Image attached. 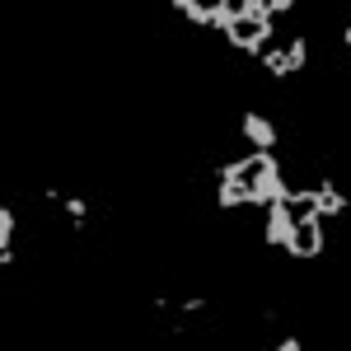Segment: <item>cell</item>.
Here are the masks:
<instances>
[{
    "mask_svg": "<svg viewBox=\"0 0 351 351\" xmlns=\"http://www.w3.org/2000/svg\"><path fill=\"white\" fill-rule=\"evenodd\" d=\"M173 10L183 14V19H192V24H202V28H216V0H173Z\"/></svg>",
    "mask_w": 351,
    "mask_h": 351,
    "instance_id": "cell-3",
    "label": "cell"
},
{
    "mask_svg": "<svg viewBox=\"0 0 351 351\" xmlns=\"http://www.w3.org/2000/svg\"><path fill=\"white\" fill-rule=\"evenodd\" d=\"M220 33H225V43H230L234 52L258 56V52H263V47L271 43V33H276V28H271L267 19H253V14H234L230 24L220 28Z\"/></svg>",
    "mask_w": 351,
    "mask_h": 351,
    "instance_id": "cell-1",
    "label": "cell"
},
{
    "mask_svg": "<svg viewBox=\"0 0 351 351\" xmlns=\"http://www.w3.org/2000/svg\"><path fill=\"white\" fill-rule=\"evenodd\" d=\"M178 314H188V319H202V314H206V295H188V300H178Z\"/></svg>",
    "mask_w": 351,
    "mask_h": 351,
    "instance_id": "cell-5",
    "label": "cell"
},
{
    "mask_svg": "<svg viewBox=\"0 0 351 351\" xmlns=\"http://www.w3.org/2000/svg\"><path fill=\"white\" fill-rule=\"evenodd\" d=\"M342 47H347V52H351V24L342 28Z\"/></svg>",
    "mask_w": 351,
    "mask_h": 351,
    "instance_id": "cell-7",
    "label": "cell"
},
{
    "mask_svg": "<svg viewBox=\"0 0 351 351\" xmlns=\"http://www.w3.org/2000/svg\"><path fill=\"white\" fill-rule=\"evenodd\" d=\"M0 248H14V206H0Z\"/></svg>",
    "mask_w": 351,
    "mask_h": 351,
    "instance_id": "cell-4",
    "label": "cell"
},
{
    "mask_svg": "<svg viewBox=\"0 0 351 351\" xmlns=\"http://www.w3.org/2000/svg\"><path fill=\"white\" fill-rule=\"evenodd\" d=\"M239 136L253 145V150H267V155H276V145H281V127L271 122L267 112H258V108L239 112Z\"/></svg>",
    "mask_w": 351,
    "mask_h": 351,
    "instance_id": "cell-2",
    "label": "cell"
},
{
    "mask_svg": "<svg viewBox=\"0 0 351 351\" xmlns=\"http://www.w3.org/2000/svg\"><path fill=\"white\" fill-rule=\"evenodd\" d=\"M300 347H304V342H300V332H286V337H281L276 347H267V351H300Z\"/></svg>",
    "mask_w": 351,
    "mask_h": 351,
    "instance_id": "cell-6",
    "label": "cell"
}]
</instances>
